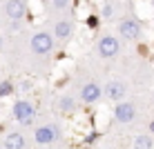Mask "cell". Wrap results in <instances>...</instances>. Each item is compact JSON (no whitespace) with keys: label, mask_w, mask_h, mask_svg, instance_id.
<instances>
[{"label":"cell","mask_w":154,"mask_h":149,"mask_svg":"<svg viewBox=\"0 0 154 149\" xmlns=\"http://www.w3.org/2000/svg\"><path fill=\"white\" fill-rule=\"evenodd\" d=\"M119 31H121V36L134 40V38H139V36H141V25L136 22V20L127 18V20H123V22L119 25Z\"/></svg>","instance_id":"obj_4"},{"label":"cell","mask_w":154,"mask_h":149,"mask_svg":"<svg viewBox=\"0 0 154 149\" xmlns=\"http://www.w3.org/2000/svg\"><path fill=\"white\" fill-rule=\"evenodd\" d=\"M114 116L119 122H130L134 118V105L132 103H119L114 107Z\"/></svg>","instance_id":"obj_5"},{"label":"cell","mask_w":154,"mask_h":149,"mask_svg":"<svg viewBox=\"0 0 154 149\" xmlns=\"http://www.w3.org/2000/svg\"><path fill=\"white\" fill-rule=\"evenodd\" d=\"M5 11H7V16L11 20H20L25 16V0H7Z\"/></svg>","instance_id":"obj_6"},{"label":"cell","mask_w":154,"mask_h":149,"mask_svg":"<svg viewBox=\"0 0 154 149\" xmlns=\"http://www.w3.org/2000/svg\"><path fill=\"white\" fill-rule=\"evenodd\" d=\"M150 129H152V131H154V122H152V125H150Z\"/></svg>","instance_id":"obj_17"},{"label":"cell","mask_w":154,"mask_h":149,"mask_svg":"<svg viewBox=\"0 0 154 149\" xmlns=\"http://www.w3.org/2000/svg\"><path fill=\"white\" fill-rule=\"evenodd\" d=\"M51 140H54V129H49V127H38V129H36V142L49 145Z\"/></svg>","instance_id":"obj_10"},{"label":"cell","mask_w":154,"mask_h":149,"mask_svg":"<svg viewBox=\"0 0 154 149\" xmlns=\"http://www.w3.org/2000/svg\"><path fill=\"white\" fill-rule=\"evenodd\" d=\"M0 47H2V38H0Z\"/></svg>","instance_id":"obj_18"},{"label":"cell","mask_w":154,"mask_h":149,"mask_svg":"<svg viewBox=\"0 0 154 149\" xmlns=\"http://www.w3.org/2000/svg\"><path fill=\"white\" fill-rule=\"evenodd\" d=\"M152 7H154V0H152Z\"/></svg>","instance_id":"obj_19"},{"label":"cell","mask_w":154,"mask_h":149,"mask_svg":"<svg viewBox=\"0 0 154 149\" xmlns=\"http://www.w3.org/2000/svg\"><path fill=\"white\" fill-rule=\"evenodd\" d=\"M134 149H152V140L147 136H139L134 140Z\"/></svg>","instance_id":"obj_12"},{"label":"cell","mask_w":154,"mask_h":149,"mask_svg":"<svg viewBox=\"0 0 154 149\" xmlns=\"http://www.w3.org/2000/svg\"><path fill=\"white\" fill-rule=\"evenodd\" d=\"M98 54H100V58H114L116 54H119V40H116L114 36H105V38H100Z\"/></svg>","instance_id":"obj_2"},{"label":"cell","mask_w":154,"mask_h":149,"mask_svg":"<svg viewBox=\"0 0 154 149\" xmlns=\"http://www.w3.org/2000/svg\"><path fill=\"white\" fill-rule=\"evenodd\" d=\"M5 149H25V138L20 134H9L5 138Z\"/></svg>","instance_id":"obj_11"},{"label":"cell","mask_w":154,"mask_h":149,"mask_svg":"<svg viewBox=\"0 0 154 149\" xmlns=\"http://www.w3.org/2000/svg\"><path fill=\"white\" fill-rule=\"evenodd\" d=\"M67 4H69V0H51V7H54L56 11H63V9H67Z\"/></svg>","instance_id":"obj_13"},{"label":"cell","mask_w":154,"mask_h":149,"mask_svg":"<svg viewBox=\"0 0 154 149\" xmlns=\"http://www.w3.org/2000/svg\"><path fill=\"white\" fill-rule=\"evenodd\" d=\"M60 105H63V109H65V111L74 109V100H72V98H63V100H60Z\"/></svg>","instance_id":"obj_15"},{"label":"cell","mask_w":154,"mask_h":149,"mask_svg":"<svg viewBox=\"0 0 154 149\" xmlns=\"http://www.w3.org/2000/svg\"><path fill=\"white\" fill-rule=\"evenodd\" d=\"M112 13H114V7L112 4H105L103 7V18H112Z\"/></svg>","instance_id":"obj_16"},{"label":"cell","mask_w":154,"mask_h":149,"mask_svg":"<svg viewBox=\"0 0 154 149\" xmlns=\"http://www.w3.org/2000/svg\"><path fill=\"white\" fill-rule=\"evenodd\" d=\"M105 94H107V98H112V100H121L127 94V87H125V82H121V80H112V82H107V87H105Z\"/></svg>","instance_id":"obj_7"},{"label":"cell","mask_w":154,"mask_h":149,"mask_svg":"<svg viewBox=\"0 0 154 149\" xmlns=\"http://www.w3.org/2000/svg\"><path fill=\"white\" fill-rule=\"evenodd\" d=\"M100 94H103V89H100L96 82H87L83 87V91H81V98L85 100V103H96V100L100 98Z\"/></svg>","instance_id":"obj_8"},{"label":"cell","mask_w":154,"mask_h":149,"mask_svg":"<svg viewBox=\"0 0 154 149\" xmlns=\"http://www.w3.org/2000/svg\"><path fill=\"white\" fill-rule=\"evenodd\" d=\"M54 49V38H51L49 34H45V31H38V34L31 38V51L38 56H45L49 54V51Z\"/></svg>","instance_id":"obj_1"},{"label":"cell","mask_w":154,"mask_h":149,"mask_svg":"<svg viewBox=\"0 0 154 149\" xmlns=\"http://www.w3.org/2000/svg\"><path fill=\"white\" fill-rule=\"evenodd\" d=\"M11 91H14V89H11V82H7V80L0 82V96H9Z\"/></svg>","instance_id":"obj_14"},{"label":"cell","mask_w":154,"mask_h":149,"mask_svg":"<svg viewBox=\"0 0 154 149\" xmlns=\"http://www.w3.org/2000/svg\"><path fill=\"white\" fill-rule=\"evenodd\" d=\"M14 116H16L20 122H25V125H31V118H34V107H31L29 103H25V100H20V103L14 105Z\"/></svg>","instance_id":"obj_3"},{"label":"cell","mask_w":154,"mask_h":149,"mask_svg":"<svg viewBox=\"0 0 154 149\" xmlns=\"http://www.w3.org/2000/svg\"><path fill=\"white\" fill-rule=\"evenodd\" d=\"M72 31H74V27H72L69 20H58V22L54 25V36L58 40H67L72 36Z\"/></svg>","instance_id":"obj_9"}]
</instances>
